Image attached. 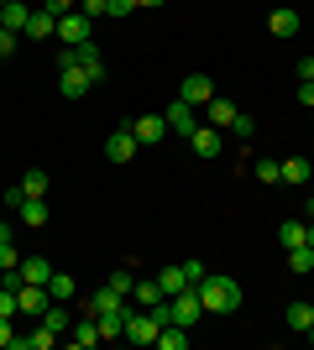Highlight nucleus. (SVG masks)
Wrapping results in <instances>:
<instances>
[{"label": "nucleus", "instance_id": "nucleus-1", "mask_svg": "<svg viewBox=\"0 0 314 350\" xmlns=\"http://www.w3.org/2000/svg\"><path fill=\"white\" fill-rule=\"evenodd\" d=\"M199 304H205V314H236L241 308V282L225 278V272H205V282H199Z\"/></svg>", "mask_w": 314, "mask_h": 350}, {"label": "nucleus", "instance_id": "nucleus-2", "mask_svg": "<svg viewBox=\"0 0 314 350\" xmlns=\"http://www.w3.org/2000/svg\"><path fill=\"white\" fill-rule=\"evenodd\" d=\"M90 89H94V79L79 68L74 47H63V53H58V94H63V100H84Z\"/></svg>", "mask_w": 314, "mask_h": 350}, {"label": "nucleus", "instance_id": "nucleus-3", "mask_svg": "<svg viewBox=\"0 0 314 350\" xmlns=\"http://www.w3.org/2000/svg\"><path fill=\"white\" fill-rule=\"evenodd\" d=\"M168 314H173V324H183V329H194L199 314H205V304H199V288H183L168 298Z\"/></svg>", "mask_w": 314, "mask_h": 350}, {"label": "nucleus", "instance_id": "nucleus-4", "mask_svg": "<svg viewBox=\"0 0 314 350\" xmlns=\"http://www.w3.org/2000/svg\"><path fill=\"white\" fill-rule=\"evenodd\" d=\"M163 116H168V131H179L183 142H189V136L199 131V110H194V105H183L179 94H173V105H168Z\"/></svg>", "mask_w": 314, "mask_h": 350}, {"label": "nucleus", "instance_id": "nucleus-5", "mask_svg": "<svg viewBox=\"0 0 314 350\" xmlns=\"http://www.w3.org/2000/svg\"><path fill=\"white\" fill-rule=\"evenodd\" d=\"M16 304H21V314H27V319H42L47 304H53V293H47L42 282H21V288H16Z\"/></svg>", "mask_w": 314, "mask_h": 350}, {"label": "nucleus", "instance_id": "nucleus-6", "mask_svg": "<svg viewBox=\"0 0 314 350\" xmlns=\"http://www.w3.org/2000/svg\"><path fill=\"white\" fill-rule=\"evenodd\" d=\"M179 100L194 105V110H199V105H209V100H215V79H209V73H189V79L179 84Z\"/></svg>", "mask_w": 314, "mask_h": 350}, {"label": "nucleus", "instance_id": "nucleus-7", "mask_svg": "<svg viewBox=\"0 0 314 350\" xmlns=\"http://www.w3.org/2000/svg\"><path fill=\"white\" fill-rule=\"evenodd\" d=\"M58 37L79 47V42H90V37H94V21L84 11H68V16H58Z\"/></svg>", "mask_w": 314, "mask_h": 350}, {"label": "nucleus", "instance_id": "nucleus-8", "mask_svg": "<svg viewBox=\"0 0 314 350\" xmlns=\"http://www.w3.org/2000/svg\"><path fill=\"white\" fill-rule=\"evenodd\" d=\"M189 146H194V157H220L225 152V136H220V126H205V120H199V131L189 136Z\"/></svg>", "mask_w": 314, "mask_h": 350}, {"label": "nucleus", "instance_id": "nucleus-9", "mask_svg": "<svg viewBox=\"0 0 314 350\" xmlns=\"http://www.w3.org/2000/svg\"><path fill=\"white\" fill-rule=\"evenodd\" d=\"M131 136H136L142 146H157V142L168 136V116H136V120H131Z\"/></svg>", "mask_w": 314, "mask_h": 350}, {"label": "nucleus", "instance_id": "nucleus-10", "mask_svg": "<svg viewBox=\"0 0 314 350\" xmlns=\"http://www.w3.org/2000/svg\"><path fill=\"white\" fill-rule=\"evenodd\" d=\"M136 146H142V142L131 136V126H120V131L110 136V142H105V157H110V162L120 167V162H131V157H136Z\"/></svg>", "mask_w": 314, "mask_h": 350}, {"label": "nucleus", "instance_id": "nucleus-11", "mask_svg": "<svg viewBox=\"0 0 314 350\" xmlns=\"http://www.w3.org/2000/svg\"><path fill=\"white\" fill-rule=\"evenodd\" d=\"M31 11H37V5H27V0H5V5H0V31H16V37H21Z\"/></svg>", "mask_w": 314, "mask_h": 350}, {"label": "nucleus", "instance_id": "nucleus-12", "mask_svg": "<svg viewBox=\"0 0 314 350\" xmlns=\"http://www.w3.org/2000/svg\"><path fill=\"white\" fill-rule=\"evenodd\" d=\"M21 37H27V42H47V37H58V16H47L42 5H37V11L27 16V31H21Z\"/></svg>", "mask_w": 314, "mask_h": 350}, {"label": "nucleus", "instance_id": "nucleus-13", "mask_svg": "<svg viewBox=\"0 0 314 350\" xmlns=\"http://www.w3.org/2000/svg\"><path fill=\"white\" fill-rule=\"evenodd\" d=\"M74 58H79V68L90 73L94 84H105V58H100V47H94V37H90V42H79V47H74Z\"/></svg>", "mask_w": 314, "mask_h": 350}, {"label": "nucleus", "instance_id": "nucleus-14", "mask_svg": "<svg viewBox=\"0 0 314 350\" xmlns=\"http://www.w3.org/2000/svg\"><path fill=\"white\" fill-rule=\"evenodd\" d=\"M16 267H21V282H42V288H47V278L58 272V267L47 262V256H37V251H31V256H21Z\"/></svg>", "mask_w": 314, "mask_h": 350}, {"label": "nucleus", "instance_id": "nucleus-15", "mask_svg": "<svg viewBox=\"0 0 314 350\" xmlns=\"http://www.w3.org/2000/svg\"><path fill=\"white\" fill-rule=\"evenodd\" d=\"M16 225L42 230V225H47V199H21V209H16Z\"/></svg>", "mask_w": 314, "mask_h": 350}, {"label": "nucleus", "instance_id": "nucleus-16", "mask_svg": "<svg viewBox=\"0 0 314 350\" xmlns=\"http://www.w3.org/2000/svg\"><path fill=\"white\" fill-rule=\"evenodd\" d=\"M299 27H304V21H299V11H288V5L267 16V31H272V37H283V42H288V37H299Z\"/></svg>", "mask_w": 314, "mask_h": 350}, {"label": "nucleus", "instance_id": "nucleus-17", "mask_svg": "<svg viewBox=\"0 0 314 350\" xmlns=\"http://www.w3.org/2000/svg\"><path fill=\"white\" fill-rule=\"evenodd\" d=\"M42 324L53 329V335H68V329H74V308L53 298V304H47V314H42Z\"/></svg>", "mask_w": 314, "mask_h": 350}, {"label": "nucleus", "instance_id": "nucleus-18", "mask_svg": "<svg viewBox=\"0 0 314 350\" xmlns=\"http://www.w3.org/2000/svg\"><path fill=\"white\" fill-rule=\"evenodd\" d=\"M231 120H236V105L215 94V100L205 105V126H225V131H231Z\"/></svg>", "mask_w": 314, "mask_h": 350}, {"label": "nucleus", "instance_id": "nucleus-19", "mask_svg": "<svg viewBox=\"0 0 314 350\" xmlns=\"http://www.w3.org/2000/svg\"><path fill=\"white\" fill-rule=\"evenodd\" d=\"M68 340H74L79 350H84V345H100V319H94V314H84V319L68 329Z\"/></svg>", "mask_w": 314, "mask_h": 350}, {"label": "nucleus", "instance_id": "nucleus-20", "mask_svg": "<svg viewBox=\"0 0 314 350\" xmlns=\"http://www.w3.org/2000/svg\"><path fill=\"white\" fill-rule=\"evenodd\" d=\"M126 304V298H120L116 288H110V282H105L100 293H90V304H84V314H110V308H120Z\"/></svg>", "mask_w": 314, "mask_h": 350}, {"label": "nucleus", "instance_id": "nucleus-21", "mask_svg": "<svg viewBox=\"0 0 314 350\" xmlns=\"http://www.w3.org/2000/svg\"><path fill=\"white\" fill-rule=\"evenodd\" d=\"M288 272H293V278H309L314 272V246H293L288 251Z\"/></svg>", "mask_w": 314, "mask_h": 350}, {"label": "nucleus", "instance_id": "nucleus-22", "mask_svg": "<svg viewBox=\"0 0 314 350\" xmlns=\"http://www.w3.org/2000/svg\"><path fill=\"white\" fill-rule=\"evenodd\" d=\"M157 288H163V298L183 293V288H189V278H183V267H163V272H157Z\"/></svg>", "mask_w": 314, "mask_h": 350}, {"label": "nucleus", "instance_id": "nucleus-23", "mask_svg": "<svg viewBox=\"0 0 314 350\" xmlns=\"http://www.w3.org/2000/svg\"><path fill=\"white\" fill-rule=\"evenodd\" d=\"M283 319H288V329H293V335H304V329L314 324V304H288Z\"/></svg>", "mask_w": 314, "mask_h": 350}, {"label": "nucleus", "instance_id": "nucleus-24", "mask_svg": "<svg viewBox=\"0 0 314 350\" xmlns=\"http://www.w3.org/2000/svg\"><path fill=\"white\" fill-rule=\"evenodd\" d=\"M131 304H136V308L163 304V288H157V282H131Z\"/></svg>", "mask_w": 314, "mask_h": 350}, {"label": "nucleus", "instance_id": "nucleus-25", "mask_svg": "<svg viewBox=\"0 0 314 350\" xmlns=\"http://www.w3.org/2000/svg\"><path fill=\"white\" fill-rule=\"evenodd\" d=\"M309 173H314L309 157H288L283 162V183H309Z\"/></svg>", "mask_w": 314, "mask_h": 350}, {"label": "nucleus", "instance_id": "nucleus-26", "mask_svg": "<svg viewBox=\"0 0 314 350\" xmlns=\"http://www.w3.org/2000/svg\"><path fill=\"white\" fill-rule=\"evenodd\" d=\"M47 293H53L58 304H74V278H68V272H53V278H47Z\"/></svg>", "mask_w": 314, "mask_h": 350}, {"label": "nucleus", "instance_id": "nucleus-27", "mask_svg": "<svg viewBox=\"0 0 314 350\" xmlns=\"http://www.w3.org/2000/svg\"><path fill=\"white\" fill-rule=\"evenodd\" d=\"M278 241H283V251L304 246V219H283V225H278Z\"/></svg>", "mask_w": 314, "mask_h": 350}, {"label": "nucleus", "instance_id": "nucleus-28", "mask_svg": "<svg viewBox=\"0 0 314 350\" xmlns=\"http://www.w3.org/2000/svg\"><path fill=\"white\" fill-rule=\"evenodd\" d=\"M21 193H27V199H47V173L42 167H31V173L21 178Z\"/></svg>", "mask_w": 314, "mask_h": 350}, {"label": "nucleus", "instance_id": "nucleus-29", "mask_svg": "<svg viewBox=\"0 0 314 350\" xmlns=\"http://www.w3.org/2000/svg\"><path fill=\"white\" fill-rule=\"evenodd\" d=\"M252 173L262 178V183H283V162H272V157H262V162H252Z\"/></svg>", "mask_w": 314, "mask_h": 350}, {"label": "nucleus", "instance_id": "nucleus-30", "mask_svg": "<svg viewBox=\"0 0 314 350\" xmlns=\"http://www.w3.org/2000/svg\"><path fill=\"white\" fill-rule=\"evenodd\" d=\"M231 131H236L241 142H252V136H257V120L246 116V110H236V120H231Z\"/></svg>", "mask_w": 314, "mask_h": 350}, {"label": "nucleus", "instance_id": "nucleus-31", "mask_svg": "<svg viewBox=\"0 0 314 350\" xmlns=\"http://www.w3.org/2000/svg\"><path fill=\"white\" fill-rule=\"evenodd\" d=\"M131 282H136V278L126 272V267H116V272H110V288H116L120 298H131Z\"/></svg>", "mask_w": 314, "mask_h": 350}, {"label": "nucleus", "instance_id": "nucleus-32", "mask_svg": "<svg viewBox=\"0 0 314 350\" xmlns=\"http://www.w3.org/2000/svg\"><path fill=\"white\" fill-rule=\"evenodd\" d=\"M21 314V304H16V293L11 288H0V319H16Z\"/></svg>", "mask_w": 314, "mask_h": 350}, {"label": "nucleus", "instance_id": "nucleus-33", "mask_svg": "<svg viewBox=\"0 0 314 350\" xmlns=\"http://www.w3.org/2000/svg\"><path fill=\"white\" fill-rule=\"evenodd\" d=\"M79 11L90 16V21H100V16H110V0H79Z\"/></svg>", "mask_w": 314, "mask_h": 350}, {"label": "nucleus", "instance_id": "nucleus-34", "mask_svg": "<svg viewBox=\"0 0 314 350\" xmlns=\"http://www.w3.org/2000/svg\"><path fill=\"white\" fill-rule=\"evenodd\" d=\"M42 11L47 16H68V11H79V0H42Z\"/></svg>", "mask_w": 314, "mask_h": 350}, {"label": "nucleus", "instance_id": "nucleus-35", "mask_svg": "<svg viewBox=\"0 0 314 350\" xmlns=\"http://www.w3.org/2000/svg\"><path fill=\"white\" fill-rule=\"evenodd\" d=\"M16 262H21V251H16V241H5V246H0V272L16 267Z\"/></svg>", "mask_w": 314, "mask_h": 350}, {"label": "nucleus", "instance_id": "nucleus-36", "mask_svg": "<svg viewBox=\"0 0 314 350\" xmlns=\"http://www.w3.org/2000/svg\"><path fill=\"white\" fill-rule=\"evenodd\" d=\"M183 267V278H189V288H199V282H205V267L199 262H179Z\"/></svg>", "mask_w": 314, "mask_h": 350}, {"label": "nucleus", "instance_id": "nucleus-37", "mask_svg": "<svg viewBox=\"0 0 314 350\" xmlns=\"http://www.w3.org/2000/svg\"><path fill=\"white\" fill-rule=\"evenodd\" d=\"M16 42H21L16 31H0V58H11V53H16Z\"/></svg>", "mask_w": 314, "mask_h": 350}, {"label": "nucleus", "instance_id": "nucleus-38", "mask_svg": "<svg viewBox=\"0 0 314 350\" xmlns=\"http://www.w3.org/2000/svg\"><path fill=\"white\" fill-rule=\"evenodd\" d=\"M16 345V329H11V319H0V350H11Z\"/></svg>", "mask_w": 314, "mask_h": 350}, {"label": "nucleus", "instance_id": "nucleus-39", "mask_svg": "<svg viewBox=\"0 0 314 350\" xmlns=\"http://www.w3.org/2000/svg\"><path fill=\"white\" fill-rule=\"evenodd\" d=\"M136 11V0H110V16H131Z\"/></svg>", "mask_w": 314, "mask_h": 350}, {"label": "nucleus", "instance_id": "nucleus-40", "mask_svg": "<svg viewBox=\"0 0 314 350\" xmlns=\"http://www.w3.org/2000/svg\"><path fill=\"white\" fill-rule=\"evenodd\" d=\"M299 79H304V84L314 79V53H309V58H299Z\"/></svg>", "mask_w": 314, "mask_h": 350}, {"label": "nucleus", "instance_id": "nucleus-41", "mask_svg": "<svg viewBox=\"0 0 314 350\" xmlns=\"http://www.w3.org/2000/svg\"><path fill=\"white\" fill-rule=\"evenodd\" d=\"M299 100H304V105L314 110V79H309V84H299Z\"/></svg>", "mask_w": 314, "mask_h": 350}, {"label": "nucleus", "instance_id": "nucleus-42", "mask_svg": "<svg viewBox=\"0 0 314 350\" xmlns=\"http://www.w3.org/2000/svg\"><path fill=\"white\" fill-rule=\"evenodd\" d=\"M5 241H16V230L5 225V219H0V246H5Z\"/></svg>", "mask_w": 314, "mask_h": 350}, {"label": "nucleus", "instance_id": "nucleus-43", "mask_svg": "<svg viewBox=\"0 0 314 350\" xmlns=\"http://www.w3.org/2000/svg\"><path fill=\"white\" fill-rule=\"evenodd\" d=\"M304 246H314V219H309V225H304Z\"/></svg>", "mask_w": 314, "mask_h": 350}, {"label": "nucleus", "instance_id": "nucleus-44", "mask_svg": "<svg viewBox=\"0 0 314 350\" xmlns=\"http://www.w3.org/2000/svg\"><path fill=\"white\" fill-rule=\"evenodd\" d=\"M136 5H163V0H136Z\"/></svg>", "mask_w": 314, "mask_h": 350}, {"label": "nucleus", "instance_id": "nucleus-45", "mask_svg": "<svg viewBox=\"0 0 314 350\" xmlns=\"http://www.w3.org/2000/svg\"><path fill=\"white\" fill-rule=\"evenodd\" d=\"M304 335H309V345H314V324H309V329H304Z\"/></svg>", "mask_w": 314, "mask_h": 350}, {"label": "nucleus", "instance_id": "nucleus-46", "mask_svg": "<svg viewBox=\"0 0 314 350\" xmlns=\"http://www.w3.org/2000/svg\"><path fill=\"white\" fill-rule=\"evenodd\" d=\"M304 189H309V193H314V173H309V183H304Z\"/></svg>", "mask_w": 314, "mask_h": 350}, {"label": "nucleus", "instance_id": "nucleus-47", "mask_svg": "<svg viewBox=\"0 0 314 350\" xmlns=\"http://www.w3.org/2000/svg\"><path fill=\"white\" fill-rule=\"evenodd\" d=\"M27 5H42V0H27Z\"/></svg>", "mask_w": 314, "mask_h": 350}, {"label": "nucleus", "instance_id": "nucleus-48", "mask_svg": "<svg viewBox=\"0 0 314 350\" xmlns=\"http://www.w3.org/2000/svg\"><path fill=\"white\" fill-rule=\"evenodd\" d=\"M309 126H314V110H309Z\"/></svg>", "mask_w": 314, "mask_h": 350}, {"label": "nucleus", "instance_id": "nucleus-49", "mask_svg": "<svg viewBox=\"0 0 314 350\" xmlns=\"http://www.w3.org/2000/svg\"><path fill=\"white\" fill-rule=\"evenodd\" d=\"M309 215H314V204H309Z\"/></svg>", "mask_w": 314, "mask_h": 350}, {"label": "nucleus", "instance_id": "nucleus-50", "mask_svg": "<svg viewBox=\"0 0 314 350\" xmlns=\"http://www.w3.org/2000/svg\"><path fill=\"white\" fill-rule=\"evenodd\" d=\"M0 5H5V0H0Z\"/></svg>", "mask_w": 314, "mask_h": 350}]
</instances>
